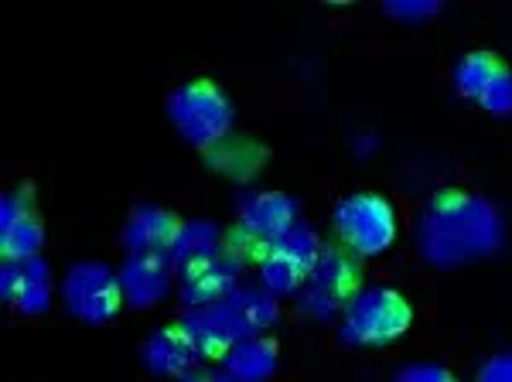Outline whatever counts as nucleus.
<instances>
[{"label": "nucleus", "instance_id": "obj_1", "mask_svg": "<svg viewBox=\"0 0 512 382\" xmlns=\"http://www.w3.org/2000/svg\"><path fill=\"white\" fill-rule=\"evenodd\" d=\"M506 243V219L492 198L468 188H441L417 219V249L431 267L451 270L489 260Z\"/></svg>", "mask_w": 512, "mask_h": 382}, {"label": "nucleus", "instance_id": "obj_2", "mask_svg": "<svg viewBox=\"0 0 512 382\" xmlns=\"http://www.w3.org/2000/svg\"><path fill=\"white\" fill-rule=\"evenodd\" d=\"M280 318V304L263 287H236L219 304L195 307L181 314V328L192 335L202 359H226V352L243 338L267 335Z\"/></svg>", "mask_w": 512, "mask_h": 382}, {"label": "nucleus", "instance_id": "obj_3", "mask_svg": "<svg viewBox=\"0 0 512 382\" xmlns=\"http://www.w3.org/2000/svg\"><path fill=\"white\" fill-rule=\"evenodd\" d=\"M168 116L175 123L178 137L192 144L195 151H209L219 140L233 134L236 106L212 79H188L168 93Z\"/></svg>", "mask_w": 512, "mask_h": 382}, {"label": "nucleus", "instance_id": "obj_4", "mask_svg": "<svg viewBox=\"0 0 512 382\" xmlns=\"http://www.w3.org/2000/svg\"><path fill=\"white\" fill-rule=\"evenodd\" d=\"M414 325V307L393 287H362L342 311L338 342L352 348H383L400 342Z\"/></svg>", "mask_w": 512, "mask_h": 382}, {"label": "nucleus", "instance_id": "obj_5", "mask_svg": "<svg viewBox=\"0 0 512 382\" xmlns=\"http://www.w3.org/2000/svg\"><path fill=\"white\" fill-rule=\"evenodd\" d=\"M335 232L352 256H383L396 239V209L379 191H352L332 212Z\"/></svg>", "mask_w": 512, "mask_h": 382}, {"label": "nucleus", "instance_id": "obj_6", "mask_svg": "<svg viewBox=\"0 0 512 382\" xmlns=\"http://www.w3.org/2000/svg\"><path fill=\"white\" fill-rule=\"evenodd\" d=\"M359 284H362L359 256H352L349 249L325 246L315 263V270H311L308 280H304L297 301H301V311L308 314V318L328 321L349 307L352 297L362 290Z\"/></svg>", "mask_w": 512, "mask_h": 382}, {"label": "nucleus", "instance_id": "obj_7", "mask_svg": "<svg viewBox=\"0 0 512 382\" xmlns=\"http://www.w3.org/2000/svg\"><path fill=\"white\" fill-rule=\"evenodd\" d=\"M62 304L69 318L82 325H106L120 314L123 290L120 277L103 260H79L62 277Z\"/></svg>", "mask_w": 512, "mask_h": 382}, {"label": "nucleus", "instance_id": "obj_8", "mask_svg": "<svg viewBox=\"0 0 512 382\" xmlns=\"http://www.w3.org/2000/svg\"><path fill=\"white\" fill-rule=\"evenodd\" d=\"M321 249V236L311 226L297 222L291 232H284L280 239H274L260 256V287L270 290L274 297L287 294H301L308 273L315 270Z\"/></svg>", "mask_w": 512, "mask_h": 382}, {"label": "nucleus", "instance_id": "obj_9", "mask_svg": "<svg viewBox=\"0 0 512 382\" xmlns=\"http://www.w3.org/2000/svg\"><path fill=\"white\" fill-rule=\"evenodd\" d=\"M297 222H301V205L287 191L253 188L236 198V229L263 249L291 232Z\"/></svg>", "mask_w": 512, "mask_h": 382}, {"label": "nucleus", "instance_id": "obj_10", "mask_svg": "<svg viewBox=\"0 0 512 382\" xmlns=\"http://www.w3.org/2000/svg\"><path fill=\"white\" fill-rule=\"evenodd\" d=\"M45 226H41L28 191H7L0 202V253L11 263H28L41 256Z\"/></svg>", "mask_w": 512, "mask_h": 382}, {"label": "nucleus", "instance_id": "obj_11", "mask_svg": "<svg viewBox=\"0 0 512 382\" xmlns=\"http://www.w3.org/2000/svg\"><path fill=\"white\" fill-rule=\"evenodd\" d=\"M117 277L123 290V304L134 307V311H151V307L164 304V297L171 294L175 270H171L164 253H127Z\"/></svg>", "mask_w": 512, "mask_h": 382}, {"label": "nucleus", "instance_id": "obj_12", "mask_svg": "<svg viewBox=\"0 0 512 382\" xmlns=\"http://www.w3.org/2000/svg\"><path fill=\"white\" fill-rule=\"evenodd\" d=\"M140 359H144V365H147V372H151V376L181 379L185 372L195 369V362L202 359V355H198L192 335L181 328V321H175V325L154 328L151 335L144 338Z\"/></svg>", "mask_w": 512, "mask_h": 382}, {"label": "nucleus", "instance_id": "obj_13", "mask_svg": "<svg viewBox=\"0 0 512 382\" xmlns=\"http://www.w3.org/2000/svg\"><path fill=\"white\" fill-rule=\"evenodd\" d=\"M239 270H243V260H236L233 253L222 249L219 260L205 263L192 273H181L178 277V297L185 304V311H195V307H209L219 304L222 297H229L239 287Z\"/></svg>", "mask_w": 512, "mask_h": 382}, {"label": "nucleus", "instance_id": "obj_14", "mask_svg": "<svg viewBox=\"0 0 512 382\" xmlns=\"http://www.w3.org/2000/svg\"><path fill=\"white\" fill-rule=\"evenodd\" d=\"M181 229V219L164 205H137L120 229V243L127 253H168Z\"/></svg>", "mask_w": 512, "mask_h": 382}, {"label": "nucleus", "instance_id": "obj_15", "mask_svg": "<svg viewBox=\"0 0 512 382\" xmlns=\"http://www.w3.org/2000/svg\"><path fill=\"white\" fill-rule=\"evenodd\" d=\"M222 243H226V232H222L216 222L209 219H188L181 222L175 243L168 246V263L171 270L178 273H192L198 267H205V263L219 260L222 256Z\"/></svg>", "mask_w": 512, "mask_h": 382}, {"label": "nucleus", "instance_id": "obj_16", "mask_svg": "<svg viewBox=\"0 0 512 382\" xmlns=\"http://www.w3.org/2000/svg\"><path fill=\"white\" fill-rule=\"evenodd\" d=\"M267 157H270L267 147L256 144L253 137L229 134L226 140H219L216 147H209V151H205V168L222 174V178H229V181L246 185V181H253L256 174L263 171Z\"/></svg>", "mask_w": 512, "mask_h": 382}, {"label": "nucleus", "instance_id": "obj_17", "mask_svg": "<svg viewBox=\"0 0 512 382\" xmlns=\"http://www.w3.org/2000/svg\"><path fill=\"white\" fill-rule=\"evenodd\" d=\"M277 365H280V348L274 338H267V335L243 338V342L229 348L226 359H222V369L236 382H267V379H274Z\"/></svg>", "mask_w": 512, "mask_h": 382}, {"label": "nucleus", "instance_id": "obj_18", "mask_svg": "<svg viewBox=\"0 0 512 382\" xmlns=\"http://www.w3.org/2000/svg\"><path fill=\"white\" fill-rule=\"evenodd\" d=\"M52 294H55V280H52V267H48L45 256H35V260L21 263V284L18 294H14V307L28 318H38L52 307Z\"/></svg>", "mask_w": 512, "mask_h": 382}, {"label": "nucleus", "instance_id": "obj_19", "mask_svg": "<svg viewBox=\"0 0 512 382\" xmlns=\"http://www.w3.org/2000/svg\"><path fill=\"white\" fill-rule=\"evenodd\" d=\"M502 69H506V62H502L499 55L485 52V48H475V52L461 55L458 65H454V89H458L465 99L478 103Z\"/></svg>", "mask_w": 512, "mask_h": 382}, {"label": "nucleus", "instance_id": "obj_20", "mask_svg": "<svg viewBox=\"0 0 512 382\" xmlns=\"http://www.w3.org/2000/svg\"><path fill=\"white\" fill-rule=\"evenodd\" d=\"M478 106L492 116H512V69L509 65L495 76L492 86L485 89V96L478 99Z\"/></svg>", "mask_w": 512, "mask_h": 382}, {"label": "nucleus", "instance_id": "obj_21", "mask_svg": "<svg viewBox=\"0 0 512 382\" xmlns=\"http://www.w3.org/2000/svg\"><path fill=\"white\" fill-rule=\"evenodd\" d=\"M393 382H458V376L441 362H410L393 372Z\"/></svg>", "mask_w": 512, "mask_h": 382}, {"label": "nucleus", "instance_id": "obj_22", "mask_svg": "<svg viewBox=\"0 0 512 382\" xmlns=\"http://www.w3.org/2000/svg\"><path fill=\"white\" fill-rule=\"evenodd\" d=\"M383 7H386V14L403 18V21H420V18H431V14H437L434 0H386Z\"/></svg>", "mask_w": 512, "mask_h": 382}, {"label": "nucleus", "instance_id": "obj_23", "mask_svg": "<svg viewBox=\"0 0 512 382\" xmlns=\"http://www.w3.org/2000/svg\"><path fill=\"white\" fill-rule=\"evenodd\" d=\"M475 382H512V352L492 355V359L478 369Z\"/></svg>", "mask_w": 512, "mask_h": 382}, {"label": "nucleus", "instance_id": "obj_24", "mask_svg": "<svg viewBox=\"0 0 512 382\" xmlns=\"http://www.w3.org/2000/svg\"><path fill=\"white\" fill-rule=\"evenodd\" d=\"M18 284H21V263L4 260V267H0V294H4L7 304H11L14 294H18Z\"/></svg>", "mask_w": 512, "mask_h": 382}, {"label": "nucleus", "instance_id": "obj_25", "mask_svg": "<svg viewBox=\"0 0 512 382\" xmlns=\"http://www.w3.org/2000/svg\"><path fill=\"white\" fill-rule=\"evenodd\" d=\"M178 382H236L226 369H192L185 372Z\"/></svg>", "mask_w": 512, "mask_h": 382}]
</instances>
